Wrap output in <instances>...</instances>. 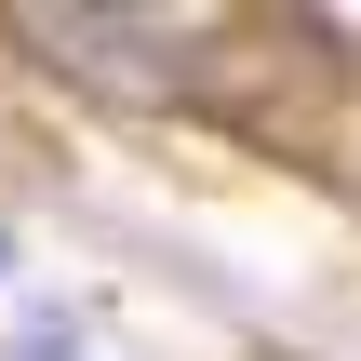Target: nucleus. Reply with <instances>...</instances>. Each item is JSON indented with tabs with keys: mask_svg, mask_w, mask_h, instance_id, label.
<instances>
[{
	"mask_svg": "<svg viewBox=\"0 0 361 361\" xmlns=\"http://www.w3.org/2000/svg\"><path fill=\"white\" fill-rule=\"evenodd\" d=\"M13 27V54H40V67H67L80 94H121V107H147V94H188V54H201V27L188 13H0Z\"/></svg>",
	"mask_w": 361,
	"mask_h": 361,
	"instance_id": "1",
	"label": "nucleus"
},
{
	"mask_svg": "<svg viewBox=\"0 0 361 361\" xmlns=\"http://www.w3.org/2000/svg\"><path fill=\"white\" fill-rule=\"evenodd\" d=\"M0 281H13V228H0Z\"/></svg>",
	"mask_w": 361,
	"mask_h": 361,
	"instance_id": "2",
	"label": "nucleus"
}]
</instances>
